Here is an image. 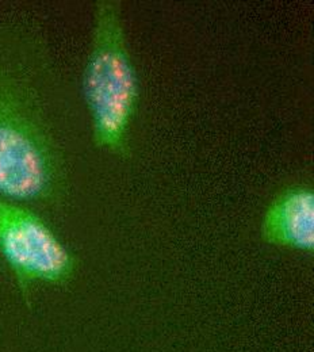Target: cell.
I'll list each match as a JSON object with an SVG mask.
<instances>
[{
	"instance_id": "cell-1",
	"label": "cell",
	"mask_w": 314,
	"mask_h": 352,
	"mask_svg": "<svg viewBox=\"0 0 314 352\" xmlns=\"http://www.w3.org/2000/svg\"><path fill=\"white\" fill-rule=\"evenodd\" d=\"M49 57L40 34L0 19V198L57 208L69 174L47 98Z\"/></svg>"
},
{
	"instance_id": "cell-2",
	"label": "cell",
	"mask_w": 314,
	"mask_h": 352,
	"mask_svg": "<svg viewBox=\"0 0 314 352\" xmlns=\"http://www.w3.org/2000/svg\"><path fill=\"white\" fill-rule=\"evenodd\" d=\"M82 94L93 145L128 160L132 155L131 137L139 107L141 85L118 0L95 3Z\"/></svg>"
},
{
	"instance_id": "cell-3",
	"label": "cell",
	"mask_w": 314,
	"mask_h": 352,
	"mask_svg": "<svg viewBox=\"0 0 314 352\" xmlns=\"http://www.w3.org/2000/svg\"><path fill=\"white\" fill-rule=\"evenodd\" d=\"M0 256L29 302L38 285L68 286L79 258L58 233L27 205L0 198Z\"/></svg>"
},
{
	"instance_id": "cell-4",
	"label": "cell",
	"mask_w": 314,
	"mask_h": 352,
	"mask_svg": "<svg viewBox=\"0 0 314 352\" xmlns=\"http://www.w3.org/2000/svg\"><path fill=\"white\" fill-rule=\"evenodd\" d=\"M262 240L273 247L314 252V190L293 184L269 202L260 228Z\"/></svg>"
}]
</instances>
